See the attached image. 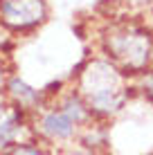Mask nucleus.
Returning <instances> with one entry per match:
<instances>
[{"label": "nucleus", "instance_id": "obj_2", "mask_svg": "<svg viewBox=\"0 0 153 155\" xmlns=\"http://www.w3.org/2000/svg\"><path fill=\"white\" fill-rule=\"evenodd\" d=\"M2 16L9 25L27 27L45 16V5L43 0H7L2 5Z\"/></svg>", "mask_w": 153, "mask_h": 155}, {"label": "nucleus", "instance_id": "obj_6", "mask_svg": "<svg viewBox=\"0 0 153 155\" xmlns=\"http://www.w3.org/2000/svg\"><path fill=\"white\" fill-rule=\"evenodd\" d=\"M12 88H14V94H18V97H23V99H34V92H32V90H29L25 83L14 81V83H12Z\"/></svg>", "mask_w": 153, "mask_h": 155}, {"label": "nucleus", "instance_id": "obj_5", "mask_svg": "<svg viewBox=\"0 0 153 155\" xmlns=\"http://www.w3.org/2000/svg\"><path fill=\"white\" fill-rule=\"evenodd\" d=\"M65 115H70L72 119H81L83 117V110H81V104H79L77 99H70L65 104Z\"/></svg>", "mask_w": 153, "mask_h": 155}, {"label": "nucleus", "instance_id": "obj_3", "mask_svg": "<svg viewBox=\"0 0 153 155\" xmlns=\"http://www.w3.org/2000/svg\"><path fill=\"white\" fill-rule=\"evenodd\" d=\"M83 85H86V92L90 97L108 92V90H115L117 88V72L108 63H92L86 79H83Z\"/></svg>", "mask_w": 153, "mask_h": 155}, {"label": "nucleus", "instance_id": "obj_1", "mask_svg": "<svg viewBox=\"0 0 153 155\" xmlns=\"http://www.w3.org/2000/svg\"><path fill=\"white\" fill-rule=\"evenodd\" d=\"M110 52L128 68H142L149 58V38L144 34H122L110 38Z\"/></svg>", "mask_w": 153, "mask_h": 155}, {"label": "nucleus", "instance_id": "obj_4", "mask_svg": "<svg viewBox=\"0 0 153 155\" xmlns=\"http://www.w3.org/2000/svg\"><path fill=\"white\" fill-rule=\"evenodd\" d=\"M43 128L52 137H68L72 133V117L65 113H52L45 117Z\"/></svg>", "mask_w": 153, "mask_h": 155}]
</instances>
